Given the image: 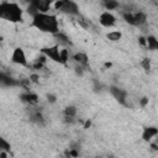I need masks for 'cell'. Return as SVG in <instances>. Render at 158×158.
Returning <instances> with one entry per match:
<instances>
[{
    "mask_svg": "<svg viewBox=\"0 0 158 158\" xmlns=\"http://www.w3.org/2000/svg\"><path fill=\"white\" fill-rule=\"evenodd\" d=\"M147 101H148V99H146V98H144V99H143V100H142V101H141V104H142V105H143V106H144V105H146V104H147Z\"/></svg>",
    "mask_w": 158,
    "mask_h": 158,
    "instance_id": "23",
    "label": "cell"
},
{
    "mask_svg": "<svg viewBox=\"0 0 158 158\" xmlns=\"http://www.w3.org/2000/svg\"><path fill=\"white\" fill-rule=\"evenodd\" d=\"M141 64H142V67H143L146 70H149V69H151V62H149V59H148V58H144V59L142 60V63H141Z\"/></svg>",
    "mask_w": 158,
    "mask_h": 158,
    "instance_id": "20",
    "label": "cell"
},
{
    "mask_svg": "<svg viewBox=\"0 0 158 158\" xmlns=\"http://www.w3.org/2000/svg\"><path fill=\"white\" fill-rule=\"evenodd\" d=\"M73 58H74V60H75L79 65H86V64H88V56H86L85 53H83V52L75 53Z\"/></svg>",
    "mask_w": 158,
    "mask_h": 158,
    "instance_id": "12",
    "label": "cell"
},
{
    "mask_svg": "<svg viewBox=\"0 0 158 158\" xmlns=\"http://www.w3.org/2000/svg\"><path fill=\"white\" fill-rule=\"evenodd\" d=\"M157 133H158V130H157L156 127H147V128H144V131H143L142 138H143L144 141H149L152 137L157 136Z\"/></svg>",
    "mask_w": 158,
    "mask_h": 158,
    "instance_id": "11",
    "label": "cell"
},
{
    "mask_svg": "<svg viewBox=\"0 0 158 158\" xmlns=\"http://www.w3.org/2000/svg\"><path fill=\"white\" fill-rule=\"evenodd\" d=\"M16 84H17V81H15L10 77H7L6 74L0 72V86H12V85H16Z\"/></svg>",
    "mask_w": 158,
    "mask_h": 158,
    "instance_id": "10",
    "label": "cell"
},
{
    "mask_svg": "<svg viewBox=\"0 0 158 158\" xmlns=\"http://www.w3.org/2000/svg\"><path fill=\"white\" fill-rule=\"evenodd\" d=\"M123 19L132 26H142L147 21V16L143 12H125Z\"/></svg>",
    "mask_w": 158,
    "mask_h": 158,
    "instance_id": "5",
    "label": "cell"
},
{
    "mask_svg": "<svg viewBox=\"0 0 158 158\" xmlns=\"http://www.w3.org/2000/svg\"><path fill=\"white\" fill-rule=\"evenodd\" d=\"M32 26L42 32L57 33L58 32V20L53 15H48L46 12H40L33 16Z\"/></svg>",
    "mask_w": 158,
    "mask_h": 158,
    "instance_id": "1",
    "label": "cell"
},
{
    "mask_svg": "<svg viewBox=\"0 0 158 158\" xmlns=\"http://www.w3.org/2000/svg\"><path fill=\"white\" fill-rule=\"evenodd\" d=\"M2 151H10V143L5 141L2 137H0V152Z\"/></svg>",
    "mask_w": 158,
    "mask_h": 158,
    "instance_id": "18",
    "label": "cell"
},
{
    "mask_svg": "<svg viewBox=\"0 0 158 158\" xmlns=\"http://www.w3.org/2000/svg\"><path fill=\"white\" fill-rule=\"evenodd\" d=\"M51 4L52 0H30L27 11L33 16L40 12H47L51 7Z\"/></svg>",
    "mask_w": 158,
    "mask_h": 158,
    "instance_id": "3",
    "label": "cell"
},
{
    "mask_svg": "<svg viewBox=\"0 0 158 158\" xmlns=\"http://www.w3.org/2000/svg\"><path fill=\"white\" fill-rule=\"evenodd\" d=\"M68 51L67 49H60V63H65L68 60Z\"/></svg>",
    "mask_w": 158,
    "mask_h": 158,
    "instance_id": "19",
    "label": "cell"
},
{
    "mask_svg": "<svg viewBox=\"0 0 158 158\" xmlns=\"http://www.w3.org/2000/svg\"><path fill=\"white\" fill-rule=\"evenodd\" d=\"M121 32L120 31H111V32H109L107 35H106V37H107V40H110V41H112V42H116V41H118L120 38H121Z\"/></svg>",
    "mask_w": 158,
    "mask_h": 158,
    "instance_id": "17",
    "label": "cell"
},
{
    "mask_svg": "<svg viewBox=\"0 0 158 158\" xmlns=\"http://www.w3.org/2000/svg\"><path fill=\"white\" fill-rule=\"evenodd\" d=\"M54 6L57 10H59L64 14H68V15H78L79 14L78 5L73 0H57Z\"/></svg>",
    "mask_w": 158,
    "mask_h": 158,
    "instance_id": "4",
    "label": "cell"
},
{
    "mask_svg": "<svg viewBox=\"0 0 158 158\" xmlns=\"http://www.w3.org/2000/svg\"><path fill=\"white\" fill-rule=\"evenodd\" d=\"M22 100L28 102L30 105H35V104L38 102V96L36 94H33V93H27V94L22 95Z\"/></svg>",
    "mask_w": 158,
    "mask_h": 158,
    "instance_id": "13",
    "label": "cell"
},
{
    "mask_svg": "<svg viewBox=\"0 0 158 158\" xmlns=\"http://www.w3.org/2000/svg\"><path fill=\"white\" fill-rule=\"evenodd\" d=\"M102 5L106 10H114L118 6V2L116 0H102Z\"/></svg>",
    "mask_w": 158,
    "mask_h": 158,
    "instance_id": "16",
    "label": "cell"
},
{
    "mask_svg": "<svg viewBox=\"0 0 158 158\" xmlns=\"http://www.w3.org/2000/svg\"><path fill=\"white\" fill-rule=\"evenodd\" d=\"M48 100H49L51 102H53V101H56V98H54L53 95H48Z\"/></svg>",
    "mask_w": 158,
    "mask_h": 158,
    "instance_id": "22",
    "label": "cell"
},
{
    "mask_svg": "<svg viewBox=\"0 0 158 158\" xmlns=\"http://www.w3.org/2000/svg\"><path fill=\"white\" fill-rule=\"evenodd\" d=\"M64 115H65V118H67V120L72 121V118L77 115V109H75L74 106H68V107H65V110H64Z\"/></svg>",
    "mask_w": 158,
    "mask_h": 158,
    "instance_id": "15",
    "label": "cell"
},
{
    "mask_svg": "<svg viewBox=\"0 0 158 158\" xmlns=\"http://www.w3.org/2000/svg\"><path fill=\"white\" fill-rule=\"evenodd\" d=\"M99 22H100L104 27H111V26L115 25L116 19H115V16H114L111 12L105 11V12H102V14L100 15V17H99Z\"/></svg>",
    "mask_w": 158,
    "mask_h": 158,
    "instance_id": "8",
    "label": "cell"
},
{
    "mask_svg": "<svg viewBox=\"0 0 158 158\" xmlns=\"http://www.w3.org/2000/svg\"><path fill=\"white\" fill-rule=\"evenodd\" d=\"M30 80H31V81H33V83H37V81H38V75L32 74V75L30 77Z\"/></svg>",
    "mask_w": 158,
    "mask_h": 158,
    "instance_id": "21",
    "label": "cell"
},
{
    "mask_svg": "<svg viewBox=\"0 0 158 158\" xmlns=\"http://www.w3.org/2000/svg\"><path fill=\"white\" fill-rule=\"evenodd\" d=\"M146 46L148 47V49H157L158 48V41L156 40V37L148 36L146 38Z\"/></svg>",
    "mask_w": 158,
    "mask_h": 158,
    "instance_id": "14",
    "label": "cell"
},
{
    "mask_svg": "<svg viewBox=\"0 0 158 158\" xmlns=\"http://www.w3.org/2000/svg\"><path fill=\"white\" fill-rule=\"evenodd\" d=\"M0 19L19 22L22 20V10L17 4L14 2H1L0 4Z\"/></svg>",
    "mask_w": 158,
    "mask_h": 158,
    "instance_id": "2",
    "label": "cell"
},
{
    "mask_svg": "<svg viewBox=\"0 0 158 158\" xmlns=\"http://www.w3.org/2000/svg\"><path fill=\"white\" fill-rule=\"evenodd\" d=\"M111 93L112 95L121 102V104H126L125 99H126V91L122 89H117V88H111Z\"/></svg>",
    "mask_w": 158,
    "mask_h": 158,
    "instance_id": "9",
    "label": "cell"
},
{
    "mask_svg": "<svg viewBox=\"0 0 158 158\" xmlns=\"http://www.w3.org/2000/svg\"><path fill=\"white\" fill-rule=\"evenodd\" d=\"M11 60L16 64H21V65H26L27 64V58L26 54L23 52L22 48H15L11 56Z\"/></svg>",
    "mask_w": 158,
    "mask_h": 158,
    "instance_id": "7",
    "label": "cell"
},
{
    "mask_svg": "<svg viewBox=\"0 0 158 158\" xmlns=\"http://www.w3.org/2000/svg\"><path fill=\"white\" fill-rule=\"evenodd\" d=\"M42 53L46 57H49L52 60L60 63V49L58 46H53V47H46L42 49Z\"/></svg>",
    "mask_w": 158,
    "mask_h": 158,
    "instance_id": "6",
    "label": "cell"
}]
</instances>
